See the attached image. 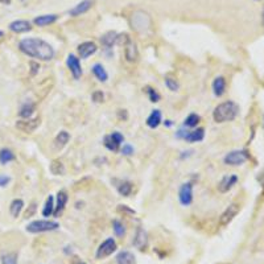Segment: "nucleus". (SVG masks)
<instances>
[{
	"instance_id": "nucleus-1",
	"label": "nucleus",
	"mask_w": 264,
	"mask_h": 264,
	"mask_svg": "<svg viewBox=\"0 0 264 264\" xmlns=\"http://www.w3.org/2000/svg\"><path fill=\"white\" fill-rule=\"evenodd\" d=\"M19 48L24 54L41 61H50L54 57L53 46L41 39H24L20 41Z\"/></svg>"
},
{
	"instance_id": "nucleus-2",
	"label": "nucleus",
	"mask_w": 264,
	"mask_h": 264,
	"mask_svg": "<svg viewBox=\"0 0 264 264\" xmlns=\"http://www.w3.org/2000/svg\"><path fill=\"white\" fill-rule=\"evenodd\" d=\"M238 114H239V106L233 101H227L214 108L213 118L217 123H226L234 121L238 117Z\"/></svg>"
},
{
	"instance_id": "nucleus-3",
	"label": "nucleus",
	"mask_w": 264,
	"mask_h": 264,
	"mask_svg": "<svg viewBox=\"0 0 264 264\" xmlns=\"http://www.w3.org/2000/svg\"><path fill=\"white\" fill-rule=\"evenodd\" d=\"M60 227L57 222H52V221H33L27 226L28 233H45V231H53Z\"/></svg>"
},
{
	"instance_id": "nucleus-4",
	"label": "nucleus",
	"mask_w": 264,
	"mask_h": 264,
	"mask_svg": "<svg viewBox=\"0 0 264 264\" xmlns=\"http://www.w3.org/2000/svg\"><path fill=\"white\" fill-rule=\"evenodd\" d=\"M123 142H124V136L121 132H112L104 136V147L112 152H118Z\"/></svg>"
},
{
	"instance_id": "nucleus-5",
	"label": "nucleus",
	"mask_w": 264,
	"mask_h": 264,
	"mask_svg": "<svg viewBox=\"0 0 264 264\" xmlns=\"http://www.w3.org/2000/svg\"><path fill=\"white\" fill-rule=\"evenodd\" d=\"M248 159H250V156H248V153H247L246 151H233V152L226 155V157H224V164L233 166L242 165L243 162H246Z\"/></svg>"
},
{
	"instance_id": "nucleus-6",
	"label": "nucleus",
	"mask_w": 264,
	"mask_h": 264,
	"mask_svg": "<svg viewBox=\"0 0 264 264\" xmlns=\"http://www.w3.org/2000/svg\"><path fill=\"white\" fill-rule=\"evenodd\" d=\"M115 250H117V242L112 238H108L99 246L97 251V259H104L111 255L112 252H115Z\"/></svg>"
},
{
	"instance_id": "nucleus-7",
	"label": "nucleus",
	"mask_w": 264,
	"mask_h": 264,
	"mask_svg": "<svg viewBox=\"0 0 264 264\" xmlns=\"http://www.w3.org/2000/svg\"><path fill=\"white\" fill-rule=\"evenodd\" d=\"M241 210V206L238 205V203H231V205L228 206L227 209L222 213L220 218V224L221 226H227L231 221L237 217V214Z\"/></svg>"
},
{
	"instance_id": "nucleus-8",
	"label": "nucleus",
	"mask_w": 264,
	"mask_h": 264,
	"mask_svg": "<svg viewBox=\"0 0 264 264\" xmlns=\"http://www.w3.org/2000/svg\"><path fill=\"white\" fill-rule=\"evenodd\" d=\"M179 200L183 206H189L193 202V185L190 183H183L180 188Z\"/></svg>"
},
{
	"instance_id": "nucleus-9",
	"label": "nucleus",
	"mask_w": 264,
	"mask_h": 264,
	"mask_svg": "<svg viewBox=\"0 0 264 264\" xmlns=\"http://www.w3.org/2000/svg\"><path fill=\"white\" fill-rule=\"evenodd\" d=\"M67 67L72 73V76L74 77V80H80L82 76V67L81 62H80V59L74 56V54H69L66 60Z\"/></svg>"
},
{
	"instance_id": "nucleus-10",
	"label": "nucleus",
	"mask_w": 264,
	"mask_h": 264,
	"mask_svg": "<svg viewBox=\"0 0 264 264\" xmlns=\"http://www.w3.org/2000/svg\"><path fill=\"white\" fill-rule=\"evenodd\" d=\"M39 125H40V119L39 118H36V119L29 118V119H24V121H18V123H16V127L19 130L22 131V132H27V134L33 132Z\"/></svg>"
},
{
	"instance_id": "nucleus-11",
	"label": "nucleus",
	"mask_w": 264,
	"mask_h": 264,
	"mask_svg": "<svg viewBox=\"0 0 264 264\" xmlns=\"http://www.w3.org/2000/svg\"><path fill=\"white\" fill-rule=\"evenodd\" d=\"M97 45L94 42H91V41H86V42H82L80 46H78V56H80V59H89L90 56H93V54L97 52Z\"/></svg>"
},
{
	"instance_id": "nucleus-12",
	"label": "nucleus",
	"mask_w": 264,
	"mask_h": 264,
	"mask_svg": "<svg viewBox=\"0 0 264 264\" xmlns=\"http://www.w3.org/2000/svg\"><path fill=\"white\" fill-rule=\"evenodd\" d=\"M124 56L127 61H130V62H136L139 59V52L132 40H128L127 44L124 45Z\"/></svg>"
},
{
	"instance_id": "nucleus-13",
	"label": "nucleus",
	"mask_w": 264,
	"mask_h": 264,
	"mask_svg": "<svg viewBox=\"0 0 264 264\" xmlns=\"http://www.w3.org/2000/svg\"><path fill=\"white\" fill-rule=\"evenodd\" d=\"M67 200H69V197H67V193L65 192V190H60V192L57 193V203L54 205L53 213L54 217L61 215V213H62L63 209H65V206H66Z\"/></svg>"
},
{
	"instance_id": "nucleus-14",
	"label": "nucleus",
	"mask_w": 264,
	"mask_h": 264,
	"mask_svg": "<svg viewBox=\"0 0 264 264\" xmlns=\"http://www.w3.org/2000/svg\"><path fill=\"white\" fill-rule=\"evenodd\" d=\"M238 183V177L235 175H228L224 176L223 179L221 180V183H218V189L221 193L228 192L230 189L233 188L234 185Z\"/></svg>"
},
{
	"instance_id": "nucleus-15",
	"label": "nucleus",
	"mask_w": 264,
	"mask_h": 264,
	"mask_svg": "<svg viewBox=\"0 0 264 264\" xmlns=\"http://www.w3.org/2000/svg\"><path fill=\"white\" fill-rule=\"evenodd\" d=\"M9 29L15 33H25L32 29L31 22L27 20H16V21L9 24Z\"/></svg>"
},
{
	"instance_id": "nucleus-16",
	"label": "nucleus",
	"mask_w": 264,
	"mask_h": 264,
	"mask_svg": "<svg viewBox=\"0 0 264 264\" xmlns=\"http://www.w3.org/2000/svg\"><path fill=\"white\" fill-rule=\"evenodd\" d=\"M91 0H83V1H81L80 4H77L76 7L73 9H70V16H80V15L85 14V12H87L90 8H91Z\"/></svg>"
},
{
	"instance_id": "nucleus-17",
	"label": "nucleus",
	"mask_w": 264,
	"mask_h": 264,
	"mask_svg": "<svg viewBox=\"0 0 264 264\" xmlns=\"http://www.w3.org/2000/svg\"><path fill=\"white\" fill-rule=\"evenodd\" d=\"M205 138V130L203 128H197V130L190 131L186 135V138H185V142H188V143H197V142H202Z\"/></svg>"
},
{
	"instance_id": "nucleus-18",
	"label": "nucleus",
	"mask_w": 264,
	"mask_h": 264,
	"mask_svg": "<svg viewBox=\"0 0 264 264\" xmlns=\"http://www.w3.org/2000/svg\"><path fill=\"white\" fill-rule=\"evenodd\" d=\"M147 242H148V239H147V233L144 231L143 228L139 227L138 228V231H136V237H135L134 239V244L139 250H144V247L147 246Z\"/></svg>"
},
{
	"instance_id": "nucleus-19",
	"label": "nucleus",
	"mask_w": 264,
	"mask_h": 264,
	"mask_svg": "<svg viewBox=\"0 0 264 264\" xmlns=\"http://www.w3.org/2000/svg\"><path fill=\"white\" fill-rule=\"evenodd\" d=\"M213 91L215 97H222L226 91V81L223 77H217L213 82Z\"/></svg>"
},
{
	"instance_id": "nucleus-20",
	"label": "nucleus",
	"mask_w": 264,
	"mask_h": 264,
	"mask_svg": "<svg viewBox=\"0 0 264 264\" xmlns=\"http://www.w3.org/2000/svg\"><path fill=\"white\" fill-rule=\"evenodd\" d=\"M59 16L57 15H42V16H39L33 20V22L39 25V27H45V25H49V24H53L54 21H57Z\"/></svg>"
},
{
	"instance_id": "nucleus-21",
	"label": "nucleus",
	"mask_w": 264,
	"mask_h": 264,
	"mask_svg": "<svg viewBox=\"0 0 264 264\" xmlns=\"http://www.w3.org/2000/svg\"><path fill=\"white\" fill-rule=\"evenodd\" d=\"M162 123V112L160 110H153L147 119V125L149 128H157Z\"/></svg>"
},
{
	"instance_id": "nucleus-22",
	"label": "nucleus",
	"mask_w": 264,
	"mask_h": 264,
	"mask_svg": "<svg viewBox=\"0 0 264 264\" xmlns=\"http://www.w3.org/2000/svg\"><path fill=\"white\" fill-rule=\"evenodd\" d=\"M118 264H136L134 254H131L130 251H122L117 256Z\"/></svg>"
},
{
	"instance_id": "nucleus-23",
	"label": "nucleus",
	"mask_w": 264,
	"mask_h": 264,
	"mask_svg": "<svg viewBox=\"0 0 264 264\" xmlns=\"http://www.w3.org/2000/svg\"><path fill=\"white\" fill-rule=\"evenodd\" d=\"M69 140H70V135L66 131H61L57 136H56V139H54V147L57 148V149H62L67 143H69Z\"/></svg>"
},
{
	"instance_id": "nucleus-24",
	"label": "nucleus",
	"mask_w": 264,
	"mask_h": 264,
	"mask_svg": "<svg viewBox=\"0 0 264 264\" xmlns=\"http://www.w3.org/2000/svg\"><path fill=\"white\" fill-rule=\"evenodd\" d=\"M118 35L117 32H107L106 35H103L101 37V42H102L103 46H106V48H111L112 45L117 42Z\"/></svg>"
},
{
	"instance_id": "nucleus-25",
	"label": "nucleus",
	"mask_w": 264,
	"mask_h": 264,
	"mask_svg": "<svg viewBox=\"0 0 264 264\" xmlns=\"http://www.w3.org/2000/svg\"><path fill=\"white\" fill-rule=\"evenodd\" d=\"M93 74L98 78V81H101V82L107 81L108 74L101 63H95L94 66H93Z\"/></svg>"
},
{
	"instance_id": "nucleus-26",
	"label": "nucleus",
	"mask_w": 264,
	"mask_h": 264,
	"mask_svg": "<svg viewBox=\"0 0 264 264\" xmlns=\"http://www.w3.org/2000/svg\"><path fill=\"white\" fill-rule=\"evenodd\" d=\"M22 207H24V201H22V200H14L11 206H9L11 215H12L14 218H18L20 213H21Z\"/></svg>"
},
{
	"instance_id": "nucleus-27",
	"label": "nucleus",
	"mask_w": 264,
	"mask_h": 264,
	"mask_svg": "<svg viewBox=\"0 0 264 264\" xmlns=\"http://www.w3.org/2000/svg\"><path fill=\"white\" fill-rule=\"evenodd\" d=\"M117 189L123 197H128L132 193V183H128V181H121L119 185H117Z\"/></svg>"
},
{
	"instance_id": "nucleus-28",
	"label": "nucleus",
	"mask_w": 264,
	"mask_h": 264,
	"mask_svg": "<svg viewBox=\"0 0 264 264\" xmlns=\"http://www.w3.org/2000/svg\"><path fill=\"white\" fill-rule=\"evenodd\" d=\"M14 160H15V155L11 149L4 148V149H1V151H0V164L5 165V164L14 162Z\"/></svg>"
},
{
	"instance_id": "nucleus-29",
	"label": "nucleus",
	"mask_w": 264,
	"mask_h": 264,
	"mask_svg": "<svg viewBox=\"0 0 264 264\" xmlns=\"http://www.w3.org/2000/svg\"><path fill=\"white\" fill-rule=\"evenodd\" d=\"M49 169L52 172V175L54 176H61L65 173V166H63L62 162H60V160H53L52 164H50Z\"/></svg>"
},
{
	"instance_id": "nucleus-30",
	"label": "nucleus",
	"mask_w": 264,
	"mask_h": 264,
	"mask_svg": "<svg viewBox=\"0 0 264 264\" xmlns=\"http://www.w3.org/2000/svg\"><path fill=\"white\" fill-rule=\"evenodd\" d=\"M54 213V198L53 196H49V197L46 198V201H45L44 209H42V215L44 217H50V215H53Z\"/></svg>"
},
{
	"instance_id": "nucleus-31",
	"label": "nucleus",
	"mask_w": 264,
	"mask_h": 264,
	"mask_svg": "<svg viewBox=\"0 0 264 264\" xmlns=\"http://www.w3.org/2000/svg\"><path fill=\"white\" fill-rule=\"evenodd\" d=\"M33 112H35V104L33 103H25L20 110V117L24 118V119H29L33 115Z\"/></svg>"
},
{
	"instance_id": "nucleus-32",
	"label": "nucleus",
	"mask_w": 264,
	"mask_h": 264,
	"mask_svg": "<svg viewBox=\"0 0 264 264\" xmlns=\"http://www.w3.org/2000/svg\"><path fill=\"white\" fill-rule=\"evenodd\" d=\"M198 123H200V117H198L197 114H190V115L185 119V122H183V125L193 128V127H197Z\"/></svg>"
},
{
	"instance_id": "nucleus-33",
	"label": "nucleus",
	"mask_w": 264,
	"mask_h": 264,
	"mask_svg": "<svg viewBox=\"0 0 264 264\" xmlns=\"http://www.w3.org/2000/svg\"><path fill=\"white\" fill-rule=\"evenodd\" d=\"M1 264H18L16 254H5L1 256Z\"/></svg>"
},
{
	"instance_id": "nucleus-34",
	"label": "nucleus",
	"mask_w": 264,
	"mask_h": 264,
	"mask_svg": "<svg viewBox=\"0 0 264 264\" xmlns=\"http://www.w3.org/2000/svg\"><path fill=\"white\" fill-rule=\"evenodd\" d=\"M112 227H114V231H115V234H117L118 237H123V235H124L125 230L122 222H119V221H114V222H112Z\"/></svg>"
},
{
	"instance_id": "nucleus-35",
	"label": "nucleus",
	"mask_w": 264,
	"mask_h": 264,
	"mask_svg": "<svg viewBox=\"0 0 264 264\" xmlns=\"http://www.w3.org/2000/svg\"><path fill=\"white\" fill-rule=\"evenodd\" d=\"M145 91H147L148 95H149V99H151V102L156 103V102H159V101H160V94H159V93H157V91L155 89H152V87H149V86H148V87H145Z\"/></svg>"
},
{
	"instance_id": "nucleus-36",
	"label": "nucleus",
	"mask_w": 264,
	"mask_h": 264,
	"mask_svg": "<svg viewBox=\"0 0 264 264\" xmlns=\"http://www.w3.org/2000/svg\"><path fill=\"white\" fill-rule=\"evenodd\" d=\"M165 85L170 91H177V90H179V83H177V81L173 80V78H169V77L165 78Z\"/></svg>"
},
{
	"instance_id": "nucleus-37",
	"label": "nucleus",
	"mask_w": 264,
	"mask_h": 264,
	"mask_svg": "<svg viewBox=\"0 0 264 264\" xmlns=\"http://www.w3.org/2000/svg\"><path fill=\"white\" fill-rule=\"evenodd\" d=\"M122 153L125 155V156H130V155L134 153V148L131 147L130 144H125V145H123V148H122Z\"/></svg>"
},
{
	"instance_id": "nucleus-38",
	"label": "nucleus",
	"mask_w": 264,
	"mask_h": 264,
	"mask_svg": "<svg viewBox=\"0 0 264 264\" xmlns=\"http://www.w3.org/2000/svg\"><path fill=\"white\" fill-rule=\"evenodd\" d=\"M103 98H104V95H103L102 91H95L94 94H93V101L97 103L103 102Z\"/></svg>"
},
{
	"instance_id": "nucleus-39",
	"label": "nucleus",
	"mask_w": 264,
	"mask_h": 264,
	"mask_svg": "<svg viewBox=\"0 0 264 264\" xmlns=\"http://www.w3.org/2000/svg\"><path fill=\"white\" fill-rule=\"evenodd\" d=\"M9 181H11V179H9L8 176L5 175H0V186L1 188H4V186H7L9 183Z\"/></svg>"
},
{
	"instance_id": "nucleus-40",
	"label": "nucleus",
	"mask_w": 264,
	"mask_h": 264,
	"mask_svg": "<svg viewBox=\"0 0 264 264\" xmlns=\"http://www.w3.org/2000/svg\"><path fill=\"white\" fill-rule=\"evenodd\" d=\"M36 202H33L31 206H29V209L27 210V213H25V217L27 218H29V217H32V215L35 214V211H36Z\"/></svg>"
},
{
	"instance_id": "nucleus-41",
	"label": "nucleus",
	"mask_w": 264,
	"mask_h": 264,
	"mask_svg": "<svg viewBox=\"0 0 264 264\" xmlns=\"http://www.w3.org/2000/svg\"><path fill=\"white\" fill-rule=\"evenodd\" d=\"M31 66L33 67V69H32V76H35V74H36V73L39 72V69H40V65H39L37 62H33V61H32Z\"/></svg>"
},
{
	"instance_id": "nucleus-42",
	"label": "nucleus",
	"mask_w": 264,
	"mask_h": 264,
	"mask_svg": "<svg viewBox=\"0 0 264 264\" xmlns=\"http://www.w3.org/2000/svg\"><path fill=\"white\" fill-rule=\"evenodd\" d=\"M0 3H3V4H9L11 0H0Z\"/></svg>"
},
{
	"instance_id": "nucleus-43",
	"label": "nucleus",
	"mask_w": 264,
	"mask_h": 264,
	"mask_svg": "<svg viewBox=\"0 0 264 264\" xmlns=\"http://www.w3.org/2000/svg\"><path fill=\"white\" fill-rule=\"evenodd\" d=\"M0 37H3V32L0 31Z\"/></svg>"
},
{
	"instance_id": "nucleus-44",
	"label": "nucleus",
	"mask_w": 264,
	"mask_h": 264,
	"mask_svg": "<svg viewBox=\"0 0 264 264\" xmlns=\"http://www.w3.org/2000/svg\"><path fill=\"white\" fill-rule=\"evenodd\" d=\"M78 264H85V263H83V262H81V263H78Z\"/></svg>"
},
{
	"instance_id": "nucleus-45",
	"label": "nucleus",
	"mask_w": 264,
	"mask_h": 264,
	"mask_svg": "<svg viewBox=\"0 0 264 264\" xmlns=\"http://www.w3.org/2000/svg\"><path fill=\"white\" fill-rule=\"evenodd\" d=\"M263 22H264V14H263Z\"/></svg>"
}]
</instances>
